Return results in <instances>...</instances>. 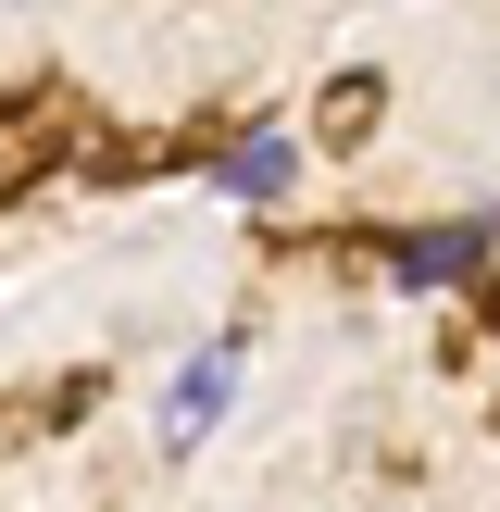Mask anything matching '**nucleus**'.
Returning <instances> with one entry per match:
<instances>
[{
  "mask_svg": "<svg viewBox=\"0 0 500 512\" xmlns=\"http://www.w3.org/2000/svg\"><path fill=\"white\" fill-rule=\"evenodd\" d=\"M238 375H250V338H200L188 363L163 375V413H150V438L163 450H200L225 425V400H238Z\"/></svg>",
  "mask_w": 500,
  "mask_h": 512,
  "instance_id": "nucleus-1",
  "label": "nucleus"
},
{
  "mask_svg": "<svg viewBox=\"0 0 500 512\" xmlns=\"http://www.w3.org/2000/svg\"><path fill=\"white\" fill-rule=\"evenodd\" d=\"M488 250H500V200H475V213H450V225H413V238H400L388 250V288H463V275L475 263H488Z\"/></svg>",
  "mask_w": 500,
  "mask_h": 512,
  "instance_id": "nucleus-2",
  "label": "nucleus"
},
{
  "mask_svg": "<svg viewBox=\"0 0 500 512\" xmlns=\"http://www.w3.org/2000/svg\"><path fill=\"white\" fill-rule=\"evenodd\" d=\"M213 188L238 200V213H288V200H300V138H288V125L225 138V150H213Z\"/></svg>",
  "mask_w": 500,
  "mask_h": 512,
  "instance_id": "nucleus-3",
  "label": "nucleus"
}]
</instances>
